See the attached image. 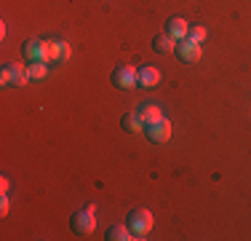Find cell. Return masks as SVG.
<instances>
[{
  "label": "cell",
  "mask_w": 251,
  "mask_h": 241,
  "mask_svg": "<svg viewBox=\"0 0 251 241\" xmlns=\"http://www.w3.org/2000/svg\"><path fill=\"white\" fill-rule=\"evenodd\" d=\"M0 212L8 214V196H5V193H3V201H0Z\"/></svg>",
  "instance_id": "17"
},
{
  "label": "cell",
  "mask_w": 251,
  "mask_h": 241,
  "mask_svg": "<svg viewBox=\"0 0 251 241\" xmlns=\"http://www.w3.org/2000/svg\"><path fill=\"white\" fill-rule=\"evenodd\" d=\"M27 70L22 67V64H16V62H8L3 67V75H0V83L3 86H25L27 83Z\"/></svg>",
  "instance_id": "5"
},
{
  "label": "cell",
  "mask_w": 251,
  "mask_h": 241,
  "mask_svg": "<svg viewBox=\"0 0 251 241\" xmlns=\"http://www.w3.org/2000/svg\"><path fill=\"white\" fill-rule=\"evenodd\" d=\"M126 225L131 228L134 239H145L152 231V214L147 209H131L128 217H126Z\"/></svg>",
  "instance_id": "1"
},
{
  "label": "cell",
  "mask_w": 251,
  "mask_h": 241,
  "mask_svg": "<svg viewBox=\"0 0 251 241\" xmlns=\"http://www.w3.org/2000/svg\"><path fill=\"white\" fill-rule=\"evenodd\" d=\"M176 43H179V40H174L169 32H160V35H155V38H152V48L158 54H171L176 48Z\"/></svg>",
  "instance_id": "11"
},
{
  "label": "cell",
  "mask_w": 251,
  "mask_h": 241,
  "mask_svg": "<svg viewBox=\"0 0 251 241\" xmlns=\"http://www.w3.org/2000/svg\"><path fill=\"white\" fill-rule=\"evenodd\" d=\"M22 57H25L29 64L49 62V40H27V43L22 46Z\"/></svg>",
  "instance_id": "3"
},
{
  "label": "cell",
  "mask_w": 251,
  "mask_h": 241,
  "mask_svg": "<svg viewBox=\"0 0 251 241\" xmlns=\"http://www.w3.org/2000/svg\"><path fill=\"white\" fill-rule=\"evenodd\" d=\"M174 54H176V59H179L182 64H195V62L201 59V43L184 38V40H179V43H176Z\"/></svg>",
  "instance_id": "4"
},
{
  "label": "cell",
  "mask_w": 251,
  "mask_h": 241,
  "mask_svg": "<svg viewBox=\"0 0 251 241\" xmlns=\"http://www.w3.org/2000/svg\"><path fill=\"white\" fill-rule=\"evenodd\" d=\"M136 113H139V118H142V120H145V126H147V123H155V120L163 118V113H160V107H158V105H142Z\"/></svg>",
  "instance_id": "14"
},
{
  "label": "cell",
  "mask_w": 251,
  "mask_h": 241,
  "mask_svg": "<svg viewBox=\"0 0 251 241\" xmlns=\"http://www.w3.org/2000/svg\"><path fill=\"white\" fill-rule=\"evenodd\" d=\"M94 212H97V207H94V204H88L86 209H80V212L73 214L70 228H73L77 236H88V233H94V228H97V217H94Z\"/></svg>",
  "instance_id": "2"
},
{
  "label": "cell",
  "mask_w": 251,
  "mask_h": 241,
  "mask_svg": "<svg viewBox=\"0 0 251 241\" xmlns=\"http://www.w3.org/2000/svg\"><path fill=\"white\" fill-rule=\"evenodd\" d=\"M145 134H147V140H150V142L163 145V142L171 140V123L166 118H160V120H155V123L145 126Z\"/></svg>",
  "instance_id": "6"
},
{
  "label": "cell",
  "mask_w": 251,
  "mask_h": 241,
  "mask_svg": "<svg viewBox=\"0 0 251 241\" xmlns=\"http://www.w3.org/2000/svg\"><path fill=\"white\" fill-rule=\"evenodd\" d=\"M121 126L128 131V134H139V131H145V120L139 118V113H128V116H123Z\"/></svg>",
  "instance_id": "13"
},
{
  "label": "cell",
  "mask_w": 251,
  "mask_h": 241,
  "mask_svg": "<svg viewBox=\"0 0 251 241\" xmlns=\"http://www.w3.org/2000/svg\"><path fill=\"white\" fill-rule=\"evenodd\" d=\"M160 83V72L155 67H142L139 72H136V89H155Z\"/></svg>",
  "instance_id": "10"
},
{
  "label": "cell",
  "mask_w": 251,
  "mask_h": 241,
  "mask_svg": "<svg viewBox=\"0 0 251 241\" xmlns=\"http://www.w3.org/2000/svg\"><path fill=\"white\" fill-rule=\"evenodd\" d=\"M166 32H169L174 40H184L187 32H190V22L184 19V16H174V19L166 22Z\"/></svg>",
  "instance_id": "9"
},
{
  "label": "cell",
  "mask_w": 251,
  "mask_h": 241,
  "mask_svg": "<svg viewBox=\"0 0 251 241\" xmlns=\"http://www.w3.org/2000/svg\"><path fill=\"white\" fill-rule=\"evenodd\" d=\"M107 241H131L134 239V233H131V228L128 225H123V222H118V225H112V228H107Z\"/></svg>",
  "instance_id": "12"
},
{
  "label": "cell",
  "mask_w": 251,
  "mask_h": 241,
  "mask_svg": "<svg viewBox=\"0 0 251 241\" xmlns=\"http://www.w3.org/2000/svg\"><path fill=\"white\" fill-rule=\"evenodd\" d=\"M46 72H49V70H46L43 62H35V64H29L27 75H29V78H38V81H40V78H46Z\"/></svg>",
  "instance_id": "15"
},
{
  "label": "cell",
  "mask_w": 251,
  "mask_h": 241,
  "mask_svg": "<svg viewBox=\"0 0 251 241\" xmlns=\"http://www.w3.org/2000/svg\"><path fill=\"white\" fill-rule=\"evenodd\" d=\"M136 72L134 67H128V64H121V67L112 70V86L115 89H136Z\"/></svg>",
  "instance_id": "7"
},
{
  "label": "cell",
  "mask_w": 251,
  "mask_h": 241,
  "mask_svg": "<svg viewBox=\"0 0 251 241\" xmlns=\"http://www.w3.org/2000/svg\"><path fill=\"white\" fill-rule=\"evenodd\" d=\"M70 43L67 40H59V38H53L49 40V62H56V64H64L70 59Z\"/></svg>",
  "instance_id": "8"
},
{
  "label": "cell",
  "mask_w": 251,
  "mask_h": 241,
  "mask_svg": "<svg viewBox=\"0 0 251 241\" xmlns=\"http://www.w3.org/2000/svg\"><path fill=\"white\" fill-rule=\"evenodd\" d=\"M187 38H190V40H195V43H203V40H206V30H203V27H193V24H190Z\"/></svg>",
  "instance_id": "16"
}]
</instances>
